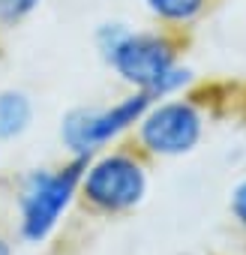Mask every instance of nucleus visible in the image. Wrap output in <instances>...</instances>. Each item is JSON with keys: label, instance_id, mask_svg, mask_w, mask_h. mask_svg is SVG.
<instances>
[{"label": "nucleus", "instance_id": "3", "mask_svg": "<svg viewBox=\"0 0 246 255\" xmlns=\"http://www.w3.org/2000/svg\"><path fill=\"white\" fill-rule=\"evenodd\" d=\"M150 192V171L135 150H99L84 162L78 198L102 216H123L144 204Z\"/></svg>", "mask_w": 246, "mask_h": 255}, {"label": "nucleus", "instance_id": "2", "mask_svg": "<svg viewBox=\"0 0 246 255\" xmlns=\"http://www.w3.org/2000/svg\"><path fill=\"white\" fill-rule=\"evenodd\" d=\"M87 159H69L63 165L30 168L18 180L15 210H18V237L30 246L45 243L69 213L78 198V183Z\"/></svg>", "mask_w": 246, "mask_h": 255}, {"label": "nucleus", "instance_id": "4", "mask_svg": "<svg viewBox=\"0 0 246 255\" xmlns=\"http://www.w3.org/2000/svg\"><path fill=\"white\" fill-rule=\"evenodd\" d=\"M144 90H129L108 105H75L60 117V144L75 159H90L117 138L135 129L141 114L150 108Z\"/></svg>", "mask_w": 246, "mask_h": 255}, {"label": "nucleus", "instance_id": "9", "mask_svg": "<svg viewBox=\"0 0 246 255\" xmlns=\"http://www.w3.org/2000/svg\"><path fill=\"white\" fill-rule=\"evenodd\" d=\"M228 213H231V219L246 231V177H240V180L231 186V192H228Z\"/></svg>", "mask_w": 246, "mask_h": 255}, {"label": "nucleus", "instance_id": "8", "mask_svg": "<svg viewBox=\"0 0 246 255\" xmlns=\"http://www.w3.org/2000/svg\"><path fill=\"white\" fill-rule=\"evenodd\" d=\"M42 0H0V30H12L18 24H24Z\"/></svg>", "mask_w": 246, "mask_h": 255}, {"label": "nucleus", "instance_id": "1", "mask_svg": "<svg viewBox=\"0 0 246 255\" xmlns=\"http://www.w3.org/2000/svg\"><path fill=\"white\" fill-rule=\"evenodd\" d=\"M93 45L123 84L144 90L150 99L177 96L195 78L180 60V42L168 30H135L123 21H102Z\"/></svg>", "mask_w": 246, "mask_h": 255}, {"label": "nucleus", "instance_id": "10", "mask_svg": "<svg viewBox=\"0 0 246 255\" xmlns=\"http://www.w3.org/2000/svg\"><path fill=\"white\" fill-rule=\"evenodd\" d=\"M0 255H12V243H9V237H3V234H0Z\"/></svg>", "mask_w": 246, "mask_h": 255}, {"label": "nucleus", "instance_id": "7", "mask_svg": "<svg viewBox=\"0 0 246 255\" xmlns=\"http://www.w3.org/2000/svg\"><path fill=\"white\" fill-rule=\"evenodd\" d=\"M153 21H159L168 30L192 27L210 6V0H141Z\"/></svg>", "mask_w": 246, "mask_h": 255}, {"label": "nucleus", "instance_id": "5", "mask_svg": "<svg viewBox=\"0 0 246 255\" xmlns=\"http://www.w3.org/2000/svg\"><path fill=\"white\" fill-rule=\"evenodd\" d=\"M204 111L189 96H165L153 99L150 108L135 123L138 150L153 159H180L189 156L204 138Z\"/></svg>", "mask_w": 246, "mask_h": 255}, {"label": "nucleus", "instance_id": "6", "mask_svg": "<svg viewBox=\"0 0 246 255\" xmlns=\"http://www.w3.org/2000/svg\"><path fill=\"white\" fill-rule=\"evenodd\" d=\"M33 123V99L24 90H0V141L21 138Z\"/></svg>", "mask_w": 246, "mask_h": 255}]
</instances>
